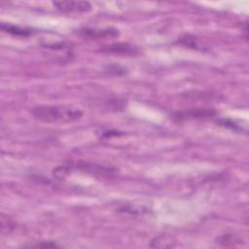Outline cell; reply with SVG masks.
Returning a JSON list of instances; mask_svg holds the SVG:
<instances>
[{
    "mask_svg": "<svg viewBox=\"0 0 249 249\" xmlns=\"http://www.w3.org/2000/svg\"><path fill=\"white\" fill-rule=\"evenodd\" d=\"M32 116L44 123H70L81 119L83 113L78 108L57 105H40L32 108Z\"/></svg>",
    "mask_w": 249,
    "mask_h": 249,
    "instance_id": "1",
    "label": "cell"
},
{
    "mask_svg": "<svg viewBox=\"0 0 249 249\" xmlns=\"http://www.w3.org/2000/svg\"><path fill=\"white\" fill-rule=\"evenodd\" d=\"M216 114V111L212 108H196L189 109L185 111H178L172 115V119L175 122H184L188 120H196L213 117Z\"/></svg>",
    "mask_w": 249,
    "mask_h": 249,
    "instance_id": "2",
    "label": "cell"
},
{
    "mask_svg": "<svg viewBox=\"0 0 249 249\" xmlns=\"http://www.w3.org/2000/svg\"><path fill=\"white\" fill-rule=\"evenodd\" d=\"M53 5L62 13H87L91 5L87 1H54Z\"/></svg>",
    "mask_w": 249,
    "mask_h": 249,
    "instance_id": "3",
    "label": "cell"
},
{
    "mask_svg": "<svg viewBox=\"0 0 249 249\" xmlns=\"http://www.w3.org/2000/svg\"><path fill=\"white\" fill-rule=\"evenodd\" d=\"M79 34L85 38L89 39H99V38H106V37H115L119 34L118 30L113 27L108 28H83L79 31Z\"/></svg>",
    "mask_w": 249,
    "mask_h": 249,
    "instance_id": "4",
    "label": "cell"
},
{
    "mask_svg": "<svg viewBox=\"0 0 249 249\" xmlns=\"http://www.w3.org/2000/svg\"><path fill=\"white\" fill-rule=\"evenodd\" d=\"M72 166L92 175L93 174L94 175H110L115 172L114 168L103 166V165L92 163V162H77L76 165H72Z\"/></svg>",
    "mask_w": 249,
    "mask_h": 249,
    "instance_id": "5",
    "label": "cell"
},
{
    "mask_svg": "<svg viewBox=\"0 0 249 249\" xmlns=\"http://www.w3.org/2000/svg\"><path fill=\"white\" fill-rule=\"evenodd\" d=\"M103 53H114L119 55H134L138 53V50L129 44L126 43H116L109 46H106L100 50Z\"/></svg>",
    "mask_w": 249,
    "mask_h": 249,
    "instance_id": "6",
    "label": "cell"
},
{
    "mask_svg": "<svg viewBox=\"0 0 249 249\" xmlns=\"http://www.w3.org/2000/svg\"><path fill=\"white\" fill-rule=\"evenodd\" d=\"M1 29L6 33H10L12 35L20 36V37H27L32 34L31 29L23 28V27L14 25V24H9V23H1Z\"/></svg>",
    "mask_w": 249,
    "mask_h": 249,
    "instance_id": "7",
    "label": "cell"
},
{
    "mask_svg": "<svg viewBox=\"0 0 249 249\" xmlns=\"http://www.w3.org/2000/svg\"><path fill=\"white\" fill-rule=\"evenodd\" d=\"M150 246L157 248H171L175 246V240L170 235H160L151 241Z\"/></svg>",
    "mask_w": 249,
    "mask_h": 249,
    "instance_id": "8",
    "label": "cell"
},
{
    "mask_svg": "<svg viewBox=\"0 0 249 249\" xmlns=\"http://www.w3.org/2000/svg\"><path fill=\"white\" fill-rule=\"evenodd\" d=\"M119 211L124 212V213H127V214H130V215H143V214L148 212V209L146 207H143V206L127 204V205H122L119 208Z\"/></svg>",
    "mask_w": 249,
    "mask_h": 249,
    "instance_id": "9",
    "label": "cell"
},
{
    "mask_svg": "<svg viewBox=\"0 0 249 249\" xmlns=\"http://www.w3.org/2000/svg\"><path fill=\"white\" fill-rule=\"evenodd\" d=\"M218 123L221 124V125H224V126H227V127H231V129H234V130H237L239 129V126L237 124H235L234 123L229 121V120H226V119H221L218 121Z\"/></svg>",
    "mask_w": 249,
    "mask_h": 249,
    "instance_id": "10",
    "label": "cell"
},
{
    "mask_svg": "<svg viewBox=\"0 0 249 249\" xmlns=\"http://www.w3.org/2000/svg\"><path fill=\"white\" fill-rule=\"evenodd\" d=\"M32 247H44V248H53V247H58V245L54 242L52 241H43L39 242L35 245H32Z\"/></svg>",
    "mask_w": 249,
    "mask_h": 249,
    "instance_id": "11",
    "label": "cell"
}]
</instances>
